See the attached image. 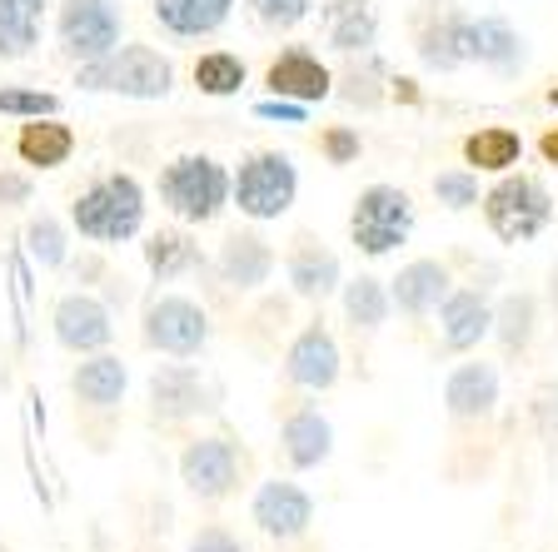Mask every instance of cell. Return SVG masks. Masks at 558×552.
Here are the masks:
<instances>
[{
    "label": "cell",
    "mask_w": 558,
    "mask_h": 552,
    "mask_svg": "<svg viewBox=\"0 0 558 552\" xmlns=\"http://www.w3.org/2000/svg\"><path fill=\"white\" fill-rule=\"evenodd\" d=\"M145 184L130 170H105L95 174L85 189H75L70 199V230L81 234L95 249H116V244H130L145 234Z\"/></svg>",
    "instance_id": "cell-1"
},
{
    "label": "cell",
    "mask_w": 558,
    "mask_h": 552,
    "mask_svg": "<svg viewBox=\"0 0 558 552\" xmlns=\"http://www.w3.org/2000/svg\"><path fill=\"white\" fill-rule=\"evenodd\" d=\"M75 85L85 95H120V100H165L174 90V60L160 46L145 40H120L110 56L75 65Z\"/></svg>",
    "instance_id": "cell-2"
},
{
    "label": "cell",
    "mask_w": 558,
    "mask_h": 552,
    "mask_svg": "<svg viewBox=\"0 0 558 552\" xmlns=\"http://www.w3.org/2000/svg\"><path fill=\"white\" fill-rule=\"evenodd\" d=\"M155 195L180 224H215L230 209V164L205 150L174 155L155 174Z\"/></svg>",
    "instance_id": "cell-3"
},
{
    "label": "cell",
    "mask_w": 558,
    "mask_h": 552,
    "mask_svg": "<svg viewBox=\"0 0 558 552\" xmlns=\"http://www.w3.org/2000/svg\"><path fill=\"white\" fill-rule=\"evenodd\" d=\"M478 209H484V224L488 234L499 244H534L538 234L548 230L558 219V199L554 189H548L538 174L529 170H509L499 174V180L484 189V199H478Z\"/></svg>",
    "instance_id": "cell-4"
},
{
    "label": "cell",
    "mask_w": 558,
    "mask_h": 552,
    "mask_svg": "<svg viewBox=\"0 0 558 552\" xmlns=\"http://www.w3.org/2000/svg\"><path fill=\"white\" fill-rule=\"evenodd\" d=\"M300 199V164L284 150H250L230 170V205L250 224H275Z\"/></svg>",
    "instance_id": "cell-5"
},
{
    "label": "cell",
    "mask_w": 558,
    "mask_h": 552,
    "mask_svg": "<svg viewBox=\"0 0 558 552\" xmlns=\"http://www.w3.org/2000/svg\"><path fill=\"white\" fill-rule=\"evenodd\" d=\"M125 389H130V368L120 354L100 348V354H85L81 364L70 368V398H75V424L85 428L90 449H105L110 433L120 424V408H125Z\"/></svg>",
    "instance_id": "cell-6"
},
{
    "label": "cell",
    "mask_w": 558,
    "mask_h": 552,
    "mask_svg": "<svg viewBox=\"0 0 558 552\" xmlns=\"http://www.w3.org/2000/svg\"><path fill=\"white\" fill-rule=\"evenodd\" d=\"M209 309L190 294H174V289H155L145 309H140V344L160 358H199L209 348Z\"/></svg>",
    "instance_id": "cell-7"
},
{
    "label": "cell",
    "mask_w": 558,
    "mask_h": 552,
    "mask_svg": "<svg viewBox=\"0 0 558 552\" xmlns=\"http://www.w3.org/2000/svg\"><path fill=\"white\" fill-rule=\"evenodd\" d=\"M180 483L195 503H225V498L240 493L244 473H250V453L234 433H190L185 449H180Z\"/></svg>",
    "instance_id": "cell-8"
},
{
    "label": "cell",
    "mask_w": 558,
    "mask_h": 552,
    "mask_svg": "<svg viewBox=\"0 0 558 552\" xmlns=\"http://www.w3.org/2000/svg\"><path fill=\"white\" fill-rule=\"evenodd\" d=\"M418 214H414V195L399 189V184H364L354 195V209H349V244L369 259H384L409 244Z\"/></svg>",
    "instance_id": "cell-9"
},
{
    "label": "cell",
    "mask_w": 558,
    "mask_h": 552,
    "mask_svg": "<svg viewBox=\"0 0 558 552\" xmlns=\"http://www.w3.org/2000/svg\"><path fill=\"white\" fill-rule=\"evenodd\" d=\"M499 389H504L499 364H488L478 354H464L444 373V418L453 428V438H449L453 449L469 443L474 433L488 438V428L499 418Z\"/></svg>",
    "instance_id": "cell-10"
},
{
    "label": "cell",
    "mask_w": 558,
    "mask_h": 552,
    "mask_svg": "<svg viewBox=\"0 0 558 552\" xmlns=\"http://www.w3.org/2000/svg\"><path fill=\"white\" fill-rule=\"evenodd\" d=\"M409 25V46H414L418 65L429 75H459L469 65V30L474 15L459 0H418L404 15Z\"/></svg>",
    "instance_id": "cell-11"
},
{
    "label": "cell",
    "mask_w": 558,
    "mask_h": 552,
    "mask_svg": "<svg viewBox=\"0 0 558 552\" xmlns=\"http://www.w3.org/2000/svg\"><path fill=\"white\" fill-rule=\"evenodd\" d=\"M125 35V5L120 0H60L56 5V50L70 65L100 60Z\"/></svg>",
    "instance_id": "cell-12"
},
{
    "label": "cell",
    "mask_w": 558,
    "mask_h": 552,
    "mask_svg": "<svg viewBox=\"0 0 558 552\" xmlns=\"http://www.w3.org/2000/svg\"><path fill=\"white\" fill-rule=\"evenodd\" d=\"M279 379H284V389L300 393H329L344 379V354H339V339L325 319H310L290 339V348L279 358Z\"/></svg>",
    "instance_id": "cell-13"
},
{
    "label": "cell",
    "mask_w": 558,
    "mask_h": 552,
    "mask_svg": "<svg viewBox=\"0 0 558 552\" xmlns=\"http://www.w3.org/2000/svg\"><path fill=\"white\" fill-rule=\"evenodd\" d=\"M145 398H150V424L155 428H185L190 418H199V414L215 408L205 373H199V364H190V358L155 364L150 383H145Z\"/></svg>",
    "instance_id": "cell-14"
},
{
    "label": "cell",
    "mask_w": 558,
    "mask_h": 552,
    "mask_svg": "<svg viewBox=\"0 0 558 552\" xmlns=\"http://www.w3.org/2000/svg\"><path fill=\"white\" fill-rule=\"evenodd\" d=\"M50 334L65 354L85 358L116 344V309L95 294V289H65L50 309Z\"/></svg>",
    "instance_id": "cell-15"
},
{
    "label": "cell",
    "mask_w": 558,
    "mask_h": 552,
    "mask_svg": "<svg viewBox=\"0 0 558 552\" xmlns=\"http://www.w3.org/2000/svg\"><path fill=\"white\" fill-rule=\"evenodd\" d=\"M250 523L265 532L279 548H294V542L310 538L314 528V493L294 478H265L250 498Z\"/></svg>",
    "instance_id": "cell-16"
},
{
    "label": "cell",
    "mask_w": 558,
    "mask_h": 552,
    "mask_svg": "<svg viewBox=\"0 0 558 552\" xmlns=\"http://www.w3.org/2000/svg\"><path fill=\"white\" fill-rule=\"evenodd\" d=\"M275 265H279L275 244H269L255 224H234V230L220 240L215 259H209L215 279H220L230 294H240V299L244 294H259V289L275 279Z\"/></svg>",
    "instance_id": "cell-17"
},
{
    "label": "cell",
    "mask_w": 558,
    "mask_h": 552,
    "mask_svg": "<svg viewBox=\"0 0 558 552\" xmlns=\"http://www.w3.org/2000/svg\"><path fill=\"white\" fill-rule=\"evenodd\" d=\"M284 279H290V294L300 304H314L325 309L329 299H339V284H344V265L339 254L329 249L314 230H300L284 249Z\"/></svg>",
    "instance_id": "cell-18"
},
{
    "label": "cell",
    "mask_w": 558,
    "mask_h": 552,
    "mask_svg": "<svg viewBox=\"0 0 558 552\" xmlns=\"http://www.w3.org/2000/svg\"><path fill=\"white\" fill-rule=\"evenodd\" d=\"M439 344L444 354L464 358V354H478L494 334V299H488V284H453L449 299L439 304Z\"/></svg>",
    "instance_id": "cell-19"
},
{
    "label": "cell",
    "mask_w": 558,
    "mask_h": 552,
    "mask_svg": "<svg viewBox=\"0 0 558 552\" xmlns=\"http://www.w3.org/2000/svg\"><path fill=\"white\" fill-rule=\"evenodd\" d=\"M279 458L290 473H310L325 468L335 458V424L319 414V403L310 398H290L284 418H279Z\"/></svg>",
    "instance_id": "cell-20"
},
{
    "label": "cell",
    "mask_w": 558,
    "mask_h": 552,
    "mask_svg": "<svg viewBox=\"0 0 558 552\" xmlns=\"http://www.w3.org/2000/svg\"><path fill=\"white\" fill-rule=\"evenodd\" d=\"M265 90L275 95V100L325 105L329 95H335V70L310 46H279L265 65Z\"/></svg>",
    "instance_id": "cell-21"
},
{
    "label": "cell",
    "mask_w": 558,
    "mask_h": 552,
    "mask_svg": "<svg viewBox=\"0 0 558 552\" xmlns=\"http://www.w3.org/2000/svg\"><path fill=\"white\" fill-rule=\"evenodd\" d=\"M459 284L449 269V259H434V254H424V259H409V265H399V274L389 279V299H395V314H404L409 323H424L439 314V304L449 299V289Z\"/></svg>",
    "instance_id": "cell-22"
},
{
    "label": "cell",
    "mask_w": 558,
    "mask_h": 552,
    "mask_svg": "<svg viewBox=\"0 0 558 552\" xmlns=\"http://www.w3.org/2000/svg\"><path fill=\"white\" fill-rule=\"evenodd\" d=\"M469 65H484L499 81H519L529 65V40L509 15H474L469 30Z\"/></svg>",
    "instance_id": "cell-23"
},
{
    "label": "cell",
    "mask_w": 558,
    "mask_h": 552,
    "mask_svg": "<svg viewBox=\"0 0 558 552\" xmlns=\"http://www.w3.org/2000/svg\"><path fill=\"white\" fill-rule=\"evenodd\" d=\"M75 125L65 115H40V120H21L15 130V160L25 164L31 174H46V170H65L75 160Z\"/></svg>",
    "instance_id": "cell-24"
},
{
    "label": "cell",
    "mask_w": 558,
    "mask_h": 552,
    "mask_svg": "<svg viewBox=\"0 0 558 552\" xmlns=\"http://www.w3.org/2000/svg\"><path fill=\"white\" fill-rule=\"evenodd\" d=\"M319 35L339 56H369L379 46V5L374 0H325L319 5Z\"/></svg>",
    "instance_id": "cell-25"
},
{
    "label": "cell",
    "mask_w": 558,
    "mask_h": 552,
    "mask_svg": "<svg viewBox=\"0 0 558 552\" xmlns=\"http://www.w3.org/2000/svg\"><path fill=\"white\" fill-rule=\"evenodd\" d=\"M538 323H544V299H538L534 289H509V294L494 299V334L488 339H494L499 354L513 364V358H523L534 348Z\"/></svg>",
    "instance_id": "cell-26"
},
{
    "label": "cell",
    "mask_w": 558,
    "mask_h": 552,
    "mask_svg": "<svg viewBox=\"0 0 558 552\" xmlns=\"http://www.w3.org/2000/svg\"><path fill=\"white\" fill-rule=\"evenodd\" d=\"M339 314H344V329L354 334V344H369L384 323H389V314H395L389 279H374V274L344 279L339 284Z\"/></svg>",
    "instance_id": "cell-27"
},
{
    "label": "cell",
    "mask_w": 558,
    "mask_h": 552,
    "mask_svg": "<svg viewBox=\"0 0 558 552\" xmlns=\"http://www.w3.org/2000/svg\"><path fill=\"white\" fill-rule=\"evenodd\" d=\"M150 15L170 40H209L234 15V0H150Z\"/></svg>",
    "instance_id": "cell-28"
},
{
    "label": "cell",
    "mask_w": 558,
    "mask_h": 552,
    "mask_svg": "<svg viewBox=\"0 0 558 552\" xmlns=\"http://www.w3.org/2000/svg\"><path fill=\"white\" fill-rule=\"evenodd\" d=\"M140 254H145V269H150L155 284H174V279L199 274V269L209 265L205 249H199V240L190 230H155V234H145Z\"/></svg>",
    "instance_id": "cell-29"
},
{
    "label": "cell",
    "mask_w": 558,
    "mask_h": 552,
    "mask_svg": "<svg viewBox=\"0 0 558 552\" xmlns=\"http://www.w3.org/2000/svg\"><path fill=\"white\" fill-rule=\"evenodd\" d=\"M50 21V0H0V65L31 60Z\"/></svg>",
    "instance_id": "cell-30"
},
{
    "label": "cell",
    "mask_w": 558,
    "mask_h": 552,
    "mask_svg": "<svg viewBox=\"0 0 558 552\" xmlns=\"http://www.w3.org/2000/svg\"><path fill=\"white\" fill-rule=\"evenodd\" d=\"M464 164L469 170H478V174H509V170H519L523 164V135L513 125H478V130H469L464 135Z\"/></svg>",
    "instance_id": "cell-31"
},
{
    "label": "cell",
    "mask_w": 558,
    "mask_h": 552,
    "mask_svg": "<svg viewBox=\"0 0 558 552\" xmlns=\"http://www.w3.org/2000/svg\"><path fill=\"white\" fill-rule=\"evenodd\" d=\"M335 100L354 105V110H379L384 100H389V70H384V60L374 56H349V65L335 75Z\"/></svg>",
    "instance_id": "cell-32"
},
{
    "label": "cell",
    "mask_w": 558,
    "mask_h": 552,
    "mask_svg": "<svg viewBox=\"0 0 558 552\" xmlns=\"http://www.w3.org/2000/svg\"><path fill=\"white\" fill-rule=\"evenodd\" d=\"M190 85H195L199 95H209V100H230V95H240L244 85H250V65H244L240 50H199L195 65H190Z\"/></svg>",
    "instance_id": "cell-33"
},
{
    "label": "cell",
    "mask_w": 558,
    "mask_h": 552,
    "mask_svg": "<svg viewBox=\"0 0 558 552\" xmlns=\"http://www.w3.org/2000/svg\"><path fill=\"white\" fill-rule=\"evenodd\" d=\"M70 219L50 214V209H40V214L25 219L21 230V244H25V259H31L35 269H65L70 265Z\"/></svg>",
    "instance_id": "cell-34"
},
{
    "label": "cell",
    "mask_w": 558,
    "mask_h": 552,
    "mask_svg": "<svg viewBox=\"0 0 558 552\" xmlns=\"http://www.w3.org/2000/svg\"><path fill=\"white\" fill-rule=\"evenodd\" d=\"M434 199H439L449 214H464V209H478V199H484V184H478V170H469V164H453V170H439L434 174Z\"/></svg>",
    "instance_id": "cell-35"
},
{
    "label": "cell",
    "mask_w": 558,
    "mask_h": 552,
    "mask_svg": "<svg viewBox=\"0 0 558 552\" xmlns=\"http://www.w3.org/2000/svg\"><path fill=\"white\" fill-rule=\"evenodd\" d=\"M56 90H40V85H0V115L11 120H40V115H60Z\"/></svg>",
    "instance_id": "cell-36"
},
{
    "label": "cell",
    "mask_w": 558,
    "mask_h": 552,
    "mask_svg": "<svg viewBox=\"0 0 558 552\" xmlns=\"http://www.w3.org/2000/svg\"><path fill=\"white\" fill-rule=\"evenodd\" d=\"M244 11L255 15L269 35H290L314 15V0H244Z\"/></svg>",
    "instance_id": "cell-37"
},
{
    "label": "cell",
    "mask_w": 558,
    "mask_h": 552,
    "mask_svg": "<svg viewBox=\"0 0 558 552\" xmlns=\"http://www.w3.org/2000/svg\"><path fill=\"white\" fill-rule=\"evenodd\" d=\"M529 424H534L538 443H558V379H544L529 393Z\"/></svg>",
    "instance_id": "cell-38"
},
{
    "label": "cell",
    "mask_w": 558,
    "mask_h": 552,
    "mask_svg": "<svg viewBox=\"0 0 558 552\" xmlns=\"http://www.w3.org/2000/svg\"><path fill=\"white\" fill-rule=\"evenodd\" d=\"M319 155H325L335 170H344V164H354L364 155V139L354 125H325L319 130Z\"/></svg>",
    "instance_id": "cell-39"
},
{
    "label": "cell",
    "mask_w": 558,
    "mask_h": 552,
    "mask_svg": "<svg viewBox=\"0 0 558 552\" xmlns=\"http://www.w3.org/2000/svg\"><path fill=\"white\" fill-rule=\"evenodd\" d=\"M185 552H250V548H244V538L230 528V523H199V528L190 532Z\"/></svg>",
    "instance_id": "cell-40"
},
{
    "label": "cell",
    "mask_w": 558,
    "mask_h": 552,
    "mask_svg": "<svg viewBox=\"0 0 558 552\" xmlns=\"http://www.w3.org/2000/svg\"><path fill=\"white\" fill-rule=\"evenodd\" d=\"M35 205V174L0 164V209H25Z\"/></svg>",
    "instance_id": "cell-41"
},
{
    "label": "cell",
    "mask_w": 558,
    "mask_h": 552,
    "mask_svg": "<svg viewBox=\"0 0 558 552\" xmlns=\"http://www.w3.org/2000/svg\"><path fill=\"white\" fill-rule=\"evenodd\" d=\"M70 279H75V284L81 289H95V284H105V274H110V259H105V249H81V259H75V254H70Z\"/></svg>",
    "instance_id": "cell-42"
},
{
    "label": "cell",
    "mask_w": 558,
    "mask_h": 552,
    "mask_svg": "<svg viewBox=\"0 0 558 552\" xmlns=\"http://www.w3.org/2000/svg\"><path fill=\"white\" fill-rule=\"evenodd\" d=\"M255 115L259 120H279V125H304V115H310V105H294V100H259L255 105Z\"/></svg>",
    "instance_id": "cell-43"
},
{
    "label": "cell",
    "mask_w": 558,
    "mask_h": 552,
    "mask_svg": "<svg viewBox=\"0 0 558 552\" xmlns=\"http://www.w3.org/2000/svg\"><path fill=\"white\" fill-rule=\"evenodd\" d=\"M100 299L110 304V309H125V304L135 299V289H130L125 274H116V269H110V274H105V284H100Z\"/></svg>",
    "instance_id": "cell-44"
},
{
    "label": "cell",
    "mask_w": 558,
    "mask_h": 552,
    "mask_svg": "<svg viewBox=\"0 0 558 552\" xmlns=\"http://www.w3.org/2000/svg\"><path fill=\"white\" fill-rule=\"evenodd\" d=\"M538 160H544L548 170H558V125H548L544 135H538Z\"/></svg>",
    "instance_id": "cell-45"
},
{
    "label": "cell",
    "mask_w": 558,
    "mask_h": 552,
    "mask_svg": "<svg viewBox=\"0 0 558 552\" xmlns=\"http://www.w3.org/2000/svg\"><path fill=\"white\" fill-rule=\"evenodd\" d=\"M548 309L558 314V269H554V274H548Z\"/></svg>",
    "instance_id": "cell-46"
},
{
    "label": "cell",
    "mask_w": 558,
    "mask_h": 552,
    "mask_svg": "<svg viewBox=\"0 0 558 552\" xmlns=\"http://www.w3.org/2000/svg\"><path fill=\"white\" fill-rule=\"evenodd\" d=\"M544 100H548V105H554V110H558V81L548 85V95H544Z\"/></svg>",
    "instance_id": "cell-47"
}]
</instances>
